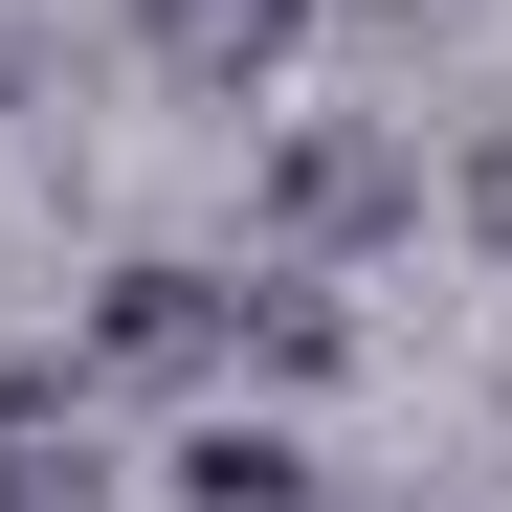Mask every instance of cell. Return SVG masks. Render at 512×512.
Segmentation results:
<instances>
[{
  "mask_svg": "<svg viewBox=\"0 0 512 512\" xmlns=\"http://www.w3.org/2000/svg\"><path fill=\"white\" fill-rule=\"evenodd\" d=\"M245 357V290L223 268H112L90 290V379H156V401H179V379H223Z\"/></svg>",
  "mask_w": 512,
  "mask_h": 512,
  "instance_id": "obj_1",
  "label": "cell"
},
{
  "mask_svg": "<svg viewBox=\"0 0 512 512\" xmlns=\"http://www.w3.org/2000/svg\"><path fill=\"white\" fill-rule=\"evenodd\" d=\"M134 23H156V67H179L201 112H268L290 45H312V0H134Z\"/></svg>",
  "mask_w": 512,
  "mask_h": 512,
  "instance_id": "obj_2",
  "label": "cell"
},
{
  "mask_svg": "<svg viewBox=\"0 0 512 512\" xmlns=\"http://www.w3.org/2000/svg\"><path fill=\"white\" fill-rule=\"evenodd\" d=\"M268 223H290V245H379V223H401V134H290V156H268Z\"/></svg>",
  "mask_w": 512,
  "mask_h": 512,
  "instance_id": "obj_3",
  "label": "cell"
},
{
  "mask_svg": "<svg viewBox=\"0 0 512 512\" xmlns=\"http://www.w3.org/2000/svg\"><path fill=\"white\" fill-rule=\"evenodd\" d=\"M179 512H312V446L290 423H179Z\"/></svg>",
  "mask_w": 512,
  "mask_h": 512,
  "instance_id": "obj_4",
  "label": "cell"
},
{
  "mask_svg": "<svg viewBox=\"0 0 512 512\" xmlns=\"http://www.w3.org/2000/svg\"><path fill=\"white\" fill-rule=\"evenodd\" d=\"M245 357H268V379H334V357H357V312H334L312 268H268V290H245Z\"/></svg>",
  "mask_w": 512,
  "mask_h": 512,
  "instance_id": "obj_5",
  "label": "cell"
},
{
  "mask_svg": "<svg viewBox=\"0 0 512 512\" xmlns=\"http://www.w3.org/2000/svg\"><path fill=\"white\" fill-rule=\"evenodd\" d=\"M468 245H490V268H512V134L468 156Z\"/></svg>",
  "mask_w": 512,
  "mask_h": 512,
  "instance_id": "obj_6",
  "label": "cell"
}]
</instances>
